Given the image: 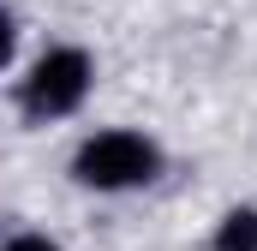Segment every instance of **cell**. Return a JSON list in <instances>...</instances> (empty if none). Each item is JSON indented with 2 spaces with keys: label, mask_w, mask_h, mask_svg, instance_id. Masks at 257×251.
Wrapping results in <instances>:
<instances>
[{
  "label": "cell",
  "mask_w": 257,
  "mask_h": 251,
  "mask_svg": "<svg viewBox=\"0 0 257 251\" xmlns=\"http://www.w3.org/2000/svg\"><path fill=\"white\" fill-rule=\"evenodd\" d=\"M209 251H257V209H251V203L221 215V227H215Z\"/></svg>",
  "instance_id": "3"
},
{
  "label": "cell",
  "mask_w": 257,
  "mask_h": 251,
  "mask_svg": "<svg viewBox=\"0 0 257 251\" xmlns=\"http://www.w3.org/2000/svg\"><path fill=\"white\" fill-rule=\"evenodd\" d=\"M90 78H96V66H90L84 48H48L42 60L30 66V78H24V114L30 120H60V114H72L90 96Z\"/></svg>",
  "instance_id": "2"
},
{
  "label": "cell",
  "mask_w": 257,
  "mask_h": 251,
  "mask_svg": "<svg viewBox=\"0 0 257 251\" xmlns=\"http://www.w3.org/2000/svg\"><path fill=\"white\" fill-rule=\"evenodd\" d=\"M0 251H60L54 239H42V233H18L12 245H0Z\"/></svg>",
  "instance_id": "4"
},
{
  "label": "cell",
  "mask_w": 257,
  "mask_h": 251,
  "mask_svg": "<svg viewBox=\"0 0 257 251\" xmlns=\"http://www.w3.org/2000/svg\"><path fill=\"white\" fill-rule=\"evenodd\" d=\"M162 168V150L144 138V132H96L78 144L72 156V174L78 186L90 191H132V186H150Z\"/></svg>",
  "instance_id": "1"
},
{
  "label": "cell",
  "mask_w": 257,
  "mask_h": 251,
  "mask_svg": "<svg viewBox=\"0 0 257 251\" xmlns=\"http://www.w3.org/2000/svg\"><path fill=\"white\" fill-rule=\"evenodd\" d=\"M12 48H18V24H12V18L0 12V66L12 60Z\"/></svg>",
  "instance_id": "5"
}]
</instances>
